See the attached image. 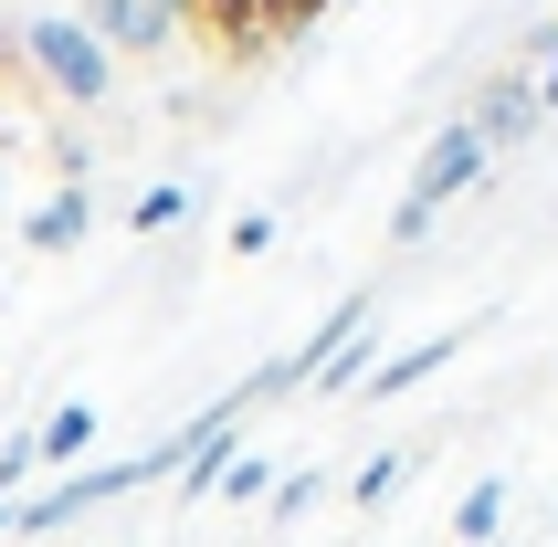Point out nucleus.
I'll list each match as a JSON object with an SVG mask.
<instances>
[{
  "label": "nucleus",
  "instance_id": "obj_10",
  "mask_svg": "<svg viewBox=\"0 0 558 547\" xmlns=\"http://www.w3.org/2000/svg\"><path fill=\"white\" fill-rule=\"evenodd\" d=\"M211 495H232V506H264V495H275V463L232 442V453H221V474H211Z\"/></svg>",
  "mask_w": 558,
  "mask_h": 547
},
{
  "label": "nucleus",
  "instance_id": "obj_4",
  "mask_svg": "<svg viewBox=\"0 0 558 547\" xmlns=\"http://www.w3.org/2000/svg\"><path fill=\"white\" fill-rule=\"evenodd\" d=\"M537 117H548V106H537V85H527V74H496V85L464 106V126H474V148H485V158H496V148H517V137H537Z\"/></svg>",
  "mask_w": 558,
  "mask_h": 547
},
{
  "label": "nucleus",
  "instance_id": "obj_17",
  "mask_svg": "<svg viewBox=\"0 0 558 547\" xmlns=\"http://www.w3.org/2000/svg\"><path fill=\"white\" fill-rule=\"evenodd\" d=\"M0 526H11V495H0Z\"/></svg>",
  "mask_w": 558,
  "mask_h": 547
},
{
  "label": "nucleus",
  "instance_id": "obj_1",
  "mask_svg": "<svg viewBox=\"0 0 558 547\" xmlns=\"http://www.w3.org/2000/svg\"><path fill=\"white\" fill-rule=\"evenodd\" d=\"M11 42H22V74L53 95V106H106V85H117V53H106V42H95L74 11H32Z\"/></svg>",
  "mask_w": 558,
  "mask_h": 547
},
{
  "label": "nucleus",
  "instance_id": "obj_8",
  "mask_svg": "<svg viewBox=\"0 0 558 547\" xmlns=\"http://www.w3.org/2000/svg\"><path fill=\"white\" fill-rule=\"evenodd\" d=\"M369 368H379V358H369V316H359V327H348L338 348H327V358L306 368V390H359V379H369Z\"/></svg>",
  "mask_w": 558,
  "mask_h": 547
},
{
  "label": "nucleus",
  "instance_id": "obj_3",
  "mask_svg": "<svg viewBox=\"0 0 558 547\" xmlns=\"http://www.w3.org/2000/svg\"><path fill=\"white\" fill-rule=\"evenodd\" d=\"M137 485H158L148 453H137V463H95V474H63V485H43L32 506H11V537H53V526L95 516V506H117V495H137Z\"/></svg>",
  "mask_w": 558,
  "mask_h": 547
},
{
  "label": "nucleus",
  "instance_id": "obj_13",
  "mask_svg": "<svg viewBox=\"0 0 558 547\" xmlns=\"http://www.w3.org/2000/svg\"><path fill=\"white\" fill-rule=\"evenodd\" d=\"M190 211H201V200H190V190H180V180H158V190H148V200H137V211H126V232H180V221H190Z\"/></svg>",
  "mask_w": 558,
  "mask_h": 547
},
{
  "label": "nucleus",
  "instance_id": "obj_16",
  "mask_svg": "<svg viewBox=\"0 0 558 547\" xmlns=\"http://www.w3.org/2000/svg\"><path fill=\"white\" fill-rule=\"evenodd\" d=\"M158 11H169V22H190V11H201V0H158Z\"/></svg>",
  "mask_w": 558,
  "mask_h": 547
},
{
  "label": "nucleus",
  "instance_id": "obj_15",
  "mask_svg": "<svg viewBox=\"0 0 558 547\" xmlns=\"http://www.w3.org/2000/svg\"><path fill=\"white\" fill-rule=\"evenodd\" d=\"M527 85H537V106H558V22L527 32Z\"/></svg>",
  "mask_w": 558,
  "mask_h": 547
},
{
  "label": "nucleus",
  "instance_id": "obj_11",
  "mask_svg": "<svg viewBox=\"0 0 558 547\" xmlns=\"http://www.w3.org/2000/svg\"><path fill=\"white\" fill-rule=\"evenodd\" d=\"M411 463H422V453H369V463H359V474H348V506H390Z\"/></svg>",
  "mask_w": 558,
  "mask_h": 547
},
{
  "label": "nucleus",
  "instance_id": "obj_18",
  "mask_svg": "<svg viewBox=\"0 0 558 547\" xmlns=\"http://www.w3.org/2000/svg\"><path fill=\"white\" fill-rule=\"evenodd\" d=\"M0 211H11V180H0Z\"/></svg>",
  "mask_w": 558,
  "mask_h": 547
},
{
  "label": "nucleus",
  "instance_id": "obj_6",
  "mask_svg": "<svg viewBox=\"0 0 558 547\" xmlns=\"http://www.w3.org/2000/svg\"><path fill=\"white\" fill-rule=\"evenodd\" d=\"M95 232V200H85V180H63L53 200H43V211H22V243L32 253H74Z\"/></svg>",
  "mask_w": 558,
  "mask_h": 547
},
{
  "label": "nucleus",
  "instance_id": "obj_5",
  "mask_svg": "<svg viewBox=\"0 0 558 547\" xmlns=\"http://www.w3.org/2000/svg\"><path fill=\"white\" fill-rule=\"evenodd\" d=\"M74 22L95 32V42H106V53H158V42H169V11H158V0H85V11H74Z\"/></svg>",
  "mask_w": 558,
  "mask_h": 547
},
{
  "label": "nucleus",
  "instance_id": "obj_2",
  "mask_svg": "<svg viewBox=\"0 0 558 547\" xmlns=\"http://www.w3.org/2000/svg\"><path fill=\"white\" fill-rule=\"evenodd\" d=\"M474 180H485L474 126H464V117L433 126V148H422V169H411V190H401V211H390V243H422V232H433V211L453 200V190H474Z\"/></svg>",
  "mask_w": 558,
  "mask_h": 547
},
{
  "label": "nucleus",
  "instance_id": "obj_9",
  "mask_svg": "<svg viewBox=\"0 0 558 547\" xmlns=\"http://www.w3.org/2000/svg\"><path fill=\"white\" fill-rule=\"evenodd\" d=\"M85 442H95V400H63L53 422L32 431V463H74V453H85Z\"/></svg>",
  "mask_w": 558,
  "mask_h": 547
},
{
  "label": "nucleus",
  "instance_id": "obj_14",
  "mask_svg": "<svg viewBox=\"0 0 558 547\" xmlns=\"http://www.w3.org/2000/svg\"><path fill=\"white\" fill-rule=\"evenodd\" d=\"M316 495H327V485H316L306 463H295V474H275V495H264V516H275V526H295V516L316 506Z\"/></svg>",
  "mask_w": 558,
  "mask_h": 547
},
{
  "label": "nucleus",
  "instance_id": "obj_7",
  "mask_svg": "<svg viewBox=\"0 0 558 547\" xmlns=\"http://www.w3.org/2000/svg\"><path fill=\"white\" fill-rule=\"evenodd\" d=\"M453 348H464V327H442V337H422V348H401V358H379L369 379H359V400H390V390H422V379H433V368L453 358Z\"/></svg>",
  "mask_w": 558,
  "mask_h": 547
},
{
  "label": "nucleus",
  "instance_id": "obj_12",
  "mask_svg": "<svg viewBox=\"0 0 558 547\" xmlns=\"http://www.w3.org/2000/svg\"><path fill=\"white\" fill-rule=\"evenodd\" d=\"M496 526H506V485H496V474H485V485H474L464 506H453V537H464V547H485V537H496Z\"/></svg>",
  "mask_w": 558,
  "mask_h": 547
}]
</instances>
